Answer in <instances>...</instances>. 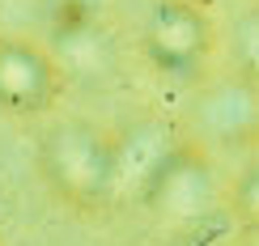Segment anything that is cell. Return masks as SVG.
Segmentation results:
<instances>
[{"mask_svg":"<svg viewBox=\"0 0 259 246\" xmlns=\"http://www.w3.org/2000/svg\"><path fill=\"white\" fill-rule=\"evenodd\" d=\"M38 170L68 208L98 212L119 195V136L94 119H56L38 136Z\"/></svg>","mask_w":259,"mask_h":246,"instance_id":"6da1fadb","label":"cell"},{"mask_svg":"<svg viewBox=\"0 0 259 246\" xmlns=\"http://www.w3.org/2000/svg\"><path fill=\"white\" fill-rule=\"evenodd\" d=\"M225 212L242 229H259V149H255L251 162L234 174V183H225Z\"/></svg>","mask_w":259,"mask_h":246,"instance_id":"8992f818","label":"cell"},{"mask_svg":"<svg viewBox=\"0 0 259 246\" xmlns=\"http://www.w3.org/2000/svg\"><path fill=\"white\" fill-rule=\"evenodd\" d=\"M234 68L251 72L259 81V13L238 21V34H234Z\"/></svg>","mask_w":259,"mask_h":246,"instance_id":"52a82bcc","label":"cell"},{"mask_svg":"<svg viewBox=\"0 0 259 246\" xmlns=\"http://www.w3.org/2000/svg\"><path fill=\"white\" fill-rule=\"evenodd\" d=\"M145 208L166 229H196L212 212L225 208V183L217 178V166L208 162V149L191 136L166 153V162L153 170V178L140 191Z\"/></svg>","mask_w":259,"mask_h":246,"instance_id":"7a4b0ae2","label":"cell"},{"mask_svg":"<svg viewBox=\"0 0 259 246\" xmlns=\"http://www.w3.org/2000/svg\"><path fill=\"white\" fill-rule=\"evenodd\" d=\"M246 233V246H259V229H242Z\"/></svg>","mask_w":259,"mask_h":246,"instance_id":"9c48e42d","label":"cell"},{"mask_svg":"<svg viewBox=\"0 0 259 246\" xmlns=\"http://www.w3.org/2000/svg\"><path fill=\"white\" fill-rule=\"evenodd\" d=\"M187 136L204 149H259V81L242 68L204 77L187 106Z\"/></svg>","mask_w":259,"mask_h":246,"instance_id":"3957f363","label":"cell"},{"mask_svg":"<svg viewBox=\"0 0 259 246\" xmlns=\"http://www.w3.org/2000/svg\"><path fill=\"white\" fill-rule=\"evenodd\" d=\"M140 42L161 72L187 77L208 64L212 47H217V26L200 0H157L145 17Z\"/></svg>","mask_w":259,"mask_h":246,"instance_id":"277c9868","label":"cell"},{"mask_svg":"<svg viewBox=\"0 0 259 246\" xmlns=\"http://www.w3.org/2000/svg\"><path fill=\"white\" fill-rule=\"evenodd\" d=\"M64 89V64L47 47L17 34H0V111L38 119Z\"/></svg>","mask_w":259,"mask_h":246,"instance_id":"5b68a950","label":"cell"},{"mask_svg":"<svg viewBox=\"0 0 259 246\" xmlns=\"http://www.w3.org/2000/svg\"><path fill=\"white\" fill-rule=\"evenodd\" d=\"M51 5L64 13V21L68 17H94V9H98V0H51Z\"/></svg>","mask_w":259,"mask_h":246,"instance_id":"ba28073f","label":"cell"}]
</instances>
